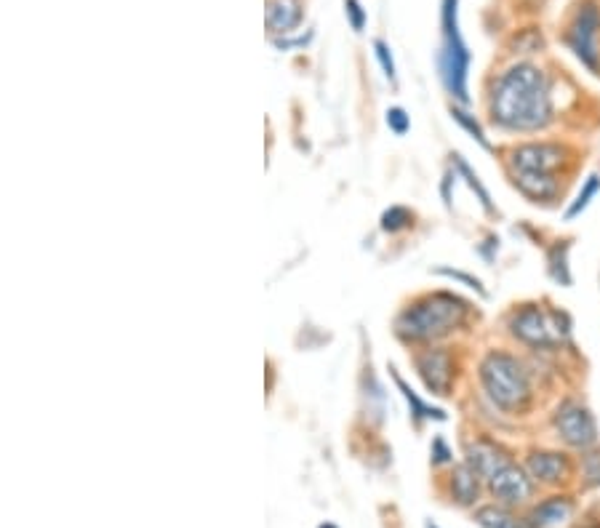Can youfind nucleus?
<instances>
[{
  "label": "nucleus",
  "mask_w": 600,
  "mask_h": 528,
  "mask_svg": "<svg viewBox=\"0 0 600 528\" xmlns=\"http://www.w3.org/2000/svg\"><path fill=\"white\" fill-rule=\"evenodd\" d=\"M491 123L504 131H542L552 123L550 80L536 64L520 62L496 78L488 96Z\"/></svg>",
  "instance_id": "obj_1"
},
{
  "label": "nucleus",
  "mask_w": 600,
  "mask_h": 528,
  "mask_svg": "<svg viewBox=\"0 0 600 528\" xmlns=\"http://www.w3.org/2000/svg\"><path fill=\"white\" fill-rule=\"evenodd\" d=\"M470 312V304L446 291H435L422 299H416L414 304H408L406 310H400L395 318V334L403 342H438L443 336L462 326L464 318Z\"/></svg>",
  "instance_id": "obj_2"
},
{
  "label": "nucleus",
  "mask_w": 600,
  "mask_h": 528,
  "mask_svg": "<svg viewBox=\"0 0 600 528\" xmlns=\"http://www.w3.org/2000/svg\"><path fill=\"white\" fill-rule=\"evenodd\" d=\"M480 384L488 400L504 414H520L531 403V376L510 352L491 350L480 360Z\"/></svg>",
  "instance_id": "obj_3"
},
{
  "label": "nucleus",
  "mask_w": 600,
  "mask_h": 528,
  "mask_svg": "<svg viewBox=\"0 0 600 528\" xmlns=\"http://www.w3.org/2000/svg\"><path fill=\"white\" fill-rule=\"evenodd\" d=\"M467 67H470V51L464 46L459 22H456V0H443V46L438 54V70L448 94L462 104L470 102Z\"/></svg>",
  "instance_id": "obj_4"
},
{
  "label": "nucleus",
  "mask_w": 600,
  "mask_h": 528,
  "mask_svg": "<svg viewBox=\"0 0 600 528\" xmlns=\"http://www.w3.org/2000/svg\"><path fill=\"white\" fill-rule=\"evenodd\" d=\"M571 331V323L563 312H547L542 304H523L520 310L512 312L510 334L518 342L534 347V350H550L558 342H563Z\"/></svg>",
  "instance_id": "obj_5"
},
{
  "label": "nucleus",
  "mask_w": 600,
  "mask_h": 528,
  "mask_svg": "<svg viewBox=\"0 0 600 528\" xmlns=\"http://www.w3.org/2000/svg\"><path fill=\"white\" fill-rule=\"evenodd\" d=\"M566 152V147L558 142L518 144L510 152V171L512 174L555 176V171L566 163Z\"/></svg>",
  "instance_id": "obj_6"
},
{
  "label": "nucleus",
  "mask_w": 600,
  "mask_h": 528,
  "mask_svg": "<svg viewBox=\"0 0 600 528\" xmlns=\"http://www.w3.org/2000/svg\"><path fill=\"white\" fill-rule=\"evenodd\" d=\"M552 427H555L563 443L574 448H590L598 440L595 416L590 414V408L576 403V400H563L560 403L555 416H552Z\"/></svg>",
  "instance_id": "obj_7"
},
{
  "label": "nucleus",
  "mask_w": 600,
  "mask_h": 528,
  "mask_svg": "<svg viewBox=\"0 0 600 528\" xmlns=\"http://www.w3.org/2000/svg\"><path fill=\"white\" fill-rule=\"evenodd\" d=\"M598 35H600V11L595 3H584L579 6V11L574 14V22L568 27V46L576 54V59L582 64H587L590 70L600 67V48H598Z\"/></svg>",
  "instance_id": "obj_8"
},
{
  "label": "nucleus",
  "mask_w": 600,
  "mask_h": 528,
  "mask_svg": "<svg viewBox=\"0 0 600 528\" xmlns=\"http://www.w3.org/2000/svg\"><path fill=\"white\" fill-rule=\"evenodd\" d=\"M416 371L432 395H448L454 384V360L440 347H427L416 355Z\"/></svg>",
  "instance_id": "obj_9"
},
{
  "label": "nucleus",
  "mask_w": 600,
  "mask_h": 528,
  "mask_svg": "<svg viewBox=\"0 0 600 528\" xmlns=\"http://www.w3.org/2000/svg\"><path fill=\"white\" fill-rule=\"evenodd\" d=\"M488 486H491V494L504 504H523L534 494L531 475H528L526 470L515 467L512 462L504 464L502 470H496L494 475L488 478Z\"/></svg>",
  "instance_id": "obj_10"
},
{
  "label": "nucleus",
  "mask_w": 600,
  "mask_h": 528,
  "mask_svg": "<svg viewBox=\"0 0 600 528\" xmlns=\"http://www.w3.org/2000/svg\"><path fill=\"white\" fill-rule=\"evenodd\" d=\"M526 470L536 483L552 486L568 475V459L558 451H534L526 459Z\"/></svg>",
  "instance_id": "obj_11"
},
{
  "label": "nucleus",
  "mask_w": 600,
  "mask_h": 528,
  "mask_svg": "<svg viewBox=\"0 0 600 528\" xmlns=\"http://www.w3.org/2000/svg\"><path fill=\"white\" fill-rule=\"evenodd\" d=\"M467 464L478 472L480 478H491L496 470H502L504 464H510V456L491 440H475L467 446Z\"/></svg>",
  "instance_id": "obj_12"
},
{
  "label": "nucleus",
  "mask_w": 600,
  "mask_h": 528,
  "mask_svg": "<svg viewBox=\"0 0 600 528\" xmlns=\"http://www.w3.org/2000/svg\"><path fill=\"white\" fill-rule=\"evenodd\" d=\"M574 515V504L566 496H555L547 502L536 504L528 515V528H563Z\"/></svg>",
  "instance_id": "obj_13"
},
{
  "label": "nucleus",
  "mask_w": 600,
  "mask_h": 528,
  "mask_svg": "<svg viewBox=\"0 0 600 528\" xmlns=\"http://www.w3.org/2000/svg\"><path fill=\"white\" fill-rule=\"evenodd\" d=\"M302 22V3L299 0H270L267 3V27L270 32H291Z\"/></svg>",
  "instance_id": "obj_14"
},
{
  "label": "nucleus",
  "mask_w": 600,
  "mask_h": 528,
  "mask_svg": "<svg viewBox=\"0 0 600 528\" xmlns=\"http://www.w3.org/2000/svg\"><path fill=\"white\" fill-rule=\"evenodd\" d=\"M480 491V475L472 470L470 464H459L451 472V494L459 504H472L478 499Z\"/></svg>",
  "instance_id": "obj_15"
},
{
  "label": "nucleus",
  "mask_w": 600,
  "mask_h": 528,
  "mask_svg": "<svg viewBox=\"0 0 600 528\" xmlns=\"http://www.w3.org/2000/svg\"><path fill=\"white\" fill-rule=\"evenodd\" d=\"M390 371H392V376H395V384H398V390L403 392V398H406L408 408H411V414H414L416 422H419V419H440V422L446 419V414H443L440 408L427 406L422 398H416L414 390H411V387H408V384L400 379V374H395V368H390Z\"/></svg>",
  "instance_id": "obj_16"
},
{
  "label": "nucleus",
  "mask_w": 600,
  "mask_h": 528,
  "mask_svg": "<svg viewBox=\"0 0 600 528\" xmlns=\"http://www.w3.org/2000/svg\"><path fill=\"white\" fill-rule=\"evenodd\" d=\"M475 518H478L480 528H523V523H518L502 507H483V510H478Z\"/></svg>",
  "instance_id": "obj_17"
},
{
  "label": "nucleus",
  "mask_w": 600,
  "mask_h": 528,
  "mask_svg": "<svg viewBox=\"0 0 600 528\" xmlns=\"http://www.w3.org/2000/svg\"><path fill=\"white\" fill-rule=\"evenodd\" d=\"M598 192H600V176H598V174H592L590 179H587V182H584L582 190H579V195H576L574 203H571V206H568V211H566V219H568V222H571V219H576V216L582 214L584 208L590 206V200L595 198V195H598Z\"/></svg>",
  "instance_id": "obj_18"
},
{
  "label": "nucleus",
  "mask_w": 600,
  "mask_h": 528,
  "mask_svg": "<svg viewBox=\"0 0 600 528\" xmlns=\"http://www.w3.org/2000/svg\"><path fill=\"white\" fill-rule=\"evenodd\" d=\"M454 166L459 168V174H464V179H467V184H470L472 192H478L480 203H483V208L486 211H494V203H491V195H488V190L480 184L478 174H472V168L467 166V160L462 158V155H454Z\"/></svg>",
  "instance_id": "obj_19"
},
{
  "label": "nucleus",
  "mask_w": 600,
  "mask_h": 528,
  "mask_svg": "<svg viewBox=\"0 0 600 528\" xmlns=\"http://www.w3.org/2000/svg\"><path fill=\"white\" fill-rule=\"evenodd\" d=\"M451 118H454L456 123H459V126H462L464 131H467V134H470L472 139H475V142H478L480 147H483V150H494V147H491V142H488V139H486V131L480 128V123L475 118H472V115H467V112H464V110L454 107V110H451Z\"/></svg>",
  "instance_id": "obj_20"
},
{
  "label": "nucleus",
  "mask_w": 600,
  "mask_h": 528,
  "mask_svg": "<svg viewBox=\"0 0 600 528\" xmlns=\"http://www.w3.org/2000/svg\"><path fill=\"white\" fill-rule=\"evenodd\" d=\"M411 222H414V214H411V211L403 206H392L382 214V230L384 232L406 230V227H411Z\"/></svg>",
  "instance_id": "obj_21"
},
{
  "label": "nucleus",
  "mask_w": 600,
  "mask_h": 528,
  "mask_svg": "<svg viewBox=\"0 0 600 528\" xmlns=\"http://www.w3.org/2000/svg\"><path fill=\"white\" fill-rule=\"evenodd\" d=\"M550 275L558 280V283H563V286L571 283V275H568V243L555 246L550 251Z\"/></svg>",
  "instance_id": "obj_22"
},
{
  "label": "nucleus",
  "mask_w": 600,
  "mask_h": 528,
  "mask_svg": "<svg viewBox=\"0 0 600 528\" xmlns=\"http://www.w3.org/2000/svg\"><path fill=\"white\" fill-rule=\"evenodd\" d=\"M582 472L587 486H600V451H590L582 456Z\"/></svg>",
  "instance_id": "obj_23"
},
{
  "label": "nucleus",
  "mask_w": 600,
  "mask_h": 528,
  "mask_svg": "<svg viewBox=\"0 0 600 528\" xmlns=\"http://www.w3.org/2000/svg\"><path fill=\"white\" fill-rule=\"evenodd\" d=\"M387 126H390L392 134L403 136L411 128V120H408L406 110H400V107H392V110H387Z\"/></svg>",
  "instance_id": "obj_24"
},
{
  "label": "nucleus",
  "mask_w": 600,
  "mask_h": 528,
  "mask_svg": "<svg viewBox=\"0 0 600 528\" xmlns=\"http://www.w3.org/2000/svg\"><path fill=\"white\" fill-rule=\"evenodd\" d=\"M374 48H376V59H379V64H382L384 75H387V78H395V62H392L387 46H384L382 40H376Z\"/></svg>",
  "instance_id": "obj_25"
},
{
  "label": "nucleus",
  "mask_w": 600,
  "mask_h": 528,
  "mask_svg": "<svg viewBox=\"0 0 600 528\" xmlns=\"http://www.w3.org/2000/svg\"><path fill=\"white\" fill-rule=\"evenodd\" d=\"M344 8H347V14H350L352 27H355V30H363V24H366V14H363V8H360L358 0H347Z\"/></svg>",
  "instance_id": "obj_26"
},
{
  "label": "nucleus",
  "mask_w": 600,
  "mask_h": 528,
  "mask_svg": "<svg viewBox=\"0 0 600 528\" xmlns=\"http://www.w3.org/2000/svg\"><path fill=\"white\" fill-rule=\"evenodd\" d=\"M438 272H440V275H448V278L462 280V283H467L470 288H478L480 294H486V291H483V286H480L478 278H470V275H464V272H459V270H448V267H443V270H438Z\"/></svg>",
  "instance_id": "obj_27"
}]
</instances>
